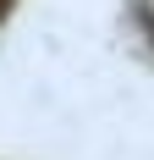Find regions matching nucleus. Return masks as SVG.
Returning <instances> with one entry per match:
<instances>
[{"instance_id": "nucleus-1", "label": "nucleus", "mask_w": 154, "mask_h": 160, "mask_svg": "<svg viewBox=\"0 0 154 160\" xmlns=\"http://www.w3.org/2000/svg\"><path fill=\"white\" fill-rule=\"evenodd\" d=\"M149 6H154V0H149Z\"/></svg>"}]
</instances>
